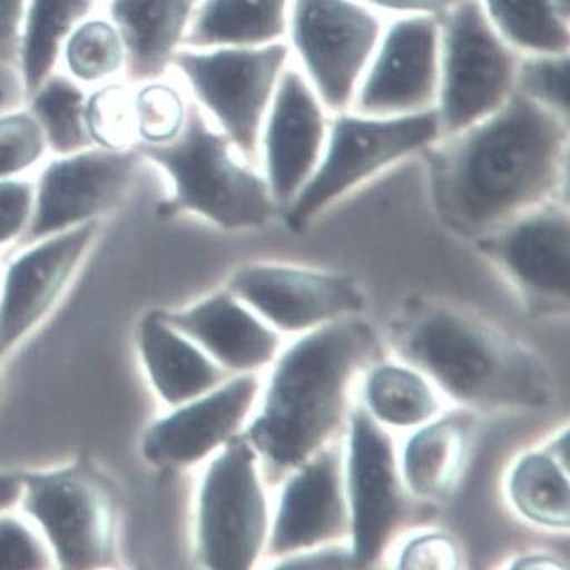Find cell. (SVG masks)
<instances>
[{
	"mask_svg": "<svg viewBox=\"0 0 570 570\" xmlns=\"http://www.w3.org/2000/svg\"><path fill=\"white\" fill-rule=\"evenodd\" d=\"M397 358L423 372L443 400L472 413L549 406L553 379L539 352L452 299L410 297L389 335Z\"/></svg>",
	"mask_w": 570,
	"mask_h": 570,
	"instance_id": "6da1fadb",
	"label": "cell"
},
{
	"mask_svg": "<svg viewBox=\"0 0 570 570\" xmlns=\"http://www.w3.org/2000/svg\"><path fill=\"white\" fill-rule=\"evenodd\" d=\"M567 118L514 90L459 139L439 180V204L456 232L488 235L549 203L567 151Z\"/></svg>",
	"mask_w": 570,
	"mask_h": 570,
	"instance_id": "7a4b0ae2",
	"label": "cell"
},
{
	"mask_svg": "<svg viewBox=\"0 0 570 570\" xmlns=\"http://www.w3.org/2000/svg\"><path fill=\"white\" fill-rule=\"evenodd\" d=\"M381 356V336L362 314L321 326L282 346L243 430L264 469L277 475L340 439L352 392Z\"/></svg>",
	"mask_w": 570,
	"mask_h": 570,
	"instance_id": "3957f363",
	"label": "cell"
},
{
	"mask_svg": "<svg viewBox=\"0 0 570 570\" xmlns=\"http://www.w3.org/2000/svg\"><path fill=\"white\" fill-rule=\"evenodd\" d=\"M225 132L209 128L203 112L189 107L186 126L165 145H135L141 158L167 170L174 183L168 213L189 210L225 229L261 228L281 209L267 180L236 160Z\"/></svg>",
	"mask_w": 570,
	"mask_h": 570,
	"instance_id": "277c9868",
	"label": "cell"
},
{
	"mask_svg": "<svg viewBox=\"0 0 570 570\" xmlns=\"http://www.w3.org/2000/svg\"><path fill=\"white\" fill-rule=\"evenodd\" d=\"M272 507L264 465L239 433L207 465L197 504V557L213 570H252L267 550Z\"/></svg>",
	"mask_w": 570,
	"mask_h": 570,
	"instance_id": "5b68a950",
	"label": "cell"
},
{
	"mask_svg": "<svg viewBox=\"0 0 570 570\" xmlns=\"http://www.w3.org/2000/svg\"><path fill=\"white\" fill-rule=\"evenodd\" d=\"M520 63L481 0H455L440 26L442 135H459L498 111L517 90Z\"/></svg>",
	"mask_w": 570,
	"mask_h": 570,
	"instance_id": "8992f818",
	"label": "cell"
},
{
	"mask_svg": "<svg viewBox=\"0 0 570 570\" xmlns=\"http://www.w3.org/2000/svg\"><path fill=\"white\" fill-rule=\"evenodd\" d=\"M442 135L436 109L401 116L340 115L316 170L285 207L294 232H303L330 204L400 158Z\"/></svg>",
	"mask_w": 570,
	"mask_h": 570,
	"instance_id": "52a82bcc",
	"label": "cell"
},
{
	"mask_svg": "<svg viewBox=\"0 0 570 570\" xmlns=\"http://www.w3.org/2000/svg\"><path fill=\"white\" fill-rule=\"evenodd\" d=\"M345 492L348 546L356 569L377 566L410 513L411 495L401 474L400 452L391 430L353 401L345 426Z\"/></svg>",
	"mask_w": 570,
	"mask_h": 570,
	"instance_id": "ba28073f",
	"label": "cell"
},
{
	"mask_svg": "<svg viewBox=\"0 0 570 570\" xmlns=\"http://www.w3.org/2000/svg\"><path fill=\"white\" fill-rule=\"evenodd\" d=\"M287 57L289 50L278 41L264 47L178 51L171 63L183 71L233 147L254 160Z\"/></svg>",
	"mask_w": 570,
	"mask_h": 570,
	"instance_id": "9c48e42d",
	"label": "cell"
},
{
	"mask_svg": "<svg viewBox=\"0 0 570 570\" xmlns=\"http://www.w3.org/2000/svg\"><path fill=\"white\" fill-rule=\"evenodd\" d=\"M289 24L321 102L345 111L377 50L381 19L355 0H293Z\"/></svg>",
	"mask_w": 570,
	"mask_h": 570,
	"instance_id": "30bf717a",
	"label": "cell"
},
{
	"mask_svg": "<svg viewBox=\"0 0 570 570\" xmlns=\"http://www.w3.org/2000/svg\"><path fill=\"white\" fill-rule=\"evenodd\" d=\"M21 499L63 569L109 563L115 552V495L92 469L76 465L28 475Z\"/></svg>",
	"mask_w": 570,
	"mask_h": 570,
	"instance_id": "8fae6325",
	"label": "cell"
},
{
	"mask_svg": "<svg viewBox=\"0 0 570 570\" xmlns=\"http://www.w3.org/2000/svg\"><path fill=\"white\" fill-rule=\"evenodd\" d=\"M226 289L281 335H304L365 307L364 291L350 275L284 262L243 264Z\"/></svg>",
	"mask_w": 570,
	"mask_h": 570,
	"instance_id": "7c38bea8",
	"label": "cell"
},
{
	"mask_svg": "<svg viewBox=\"0 0 570 570\" xmlns=\"http://www.w3.org/2000/svg\"><path fill=\"white\" fill-rule=\"evenodd\" d=\"M478 239L531 314H569L570 222L566 207L549 200Z\"/></svg>",
	"mask_w": 570,
	"mask_h": 570,
	"instance_id": "4fadbf2b",
	"label": "cell"
},
{
	"mask_svg": "<svg viewBox=\"0 0 570 570\" xmlns=\"http://www.w3.org/2000/svg\"><path fill=\"white\" fill-rule=\"evenodd\" d=\"M343 462L345 449L338 439L282 475L265 560L274 563L304 550L348 542Z\"/></svg>",
	"mask_w": 570,
	"mask_h": 570,
	"instance_id": "5bb4252c",
	"label": "cell"
},
{
	"mask_svg": "<svg viewBox=\"0 0 570 570\" xmlns=\"http://www.w3.org/2000/svg\"><path fill=\"white\" fill-rule=\"evenodd\" d=\"M141 155L87 148L47 165L35 187V207L22 242L35 243L96 222L125 197L135 180Z\"/></svg>",
	"mask_w": 570,
	"mask_h": 570,
	"instance_id": "9a60e30c",
	"label": "cell"
},
{
	"mask_svg": "<svg viewBox=\"0 0 570 570\" xmlns=\"http://www.w3.org/2000/svg\"><path fill=\"white\" fill-rule=\"evenodd\" d=\"M439 86L440 22L406 16L382 32L353 104L361 115H413L432 109Z\"/></svg>",
	"mask_w": 570,
	"mask_h": 570,
	"instance_id": "2e32d148",
	"label": "cell"
},
{
	"mask_svg": "<svg viewBox=\"0 0 570 570\" xmlns=\"http://www.w3.org/2000/svg\"><path fill=\"white\" fill-rule=\"evenodd\" d=\"M261 374L229 375L218 387L178 404L148 430L142 452L167 468H189L245 430L262 392Z\"/></svg>",
	"mask_w": 570,
	"mask_h": 570,
	"instance_id": "e0dca14e",
	"label": "cell"
},
{
	"mask_svg": "<svg viewBox=\"0 0 570 570\" xmlns=\"http://www.w3.org/2000/svg\"><path fill=\"white\" fill-rule=\"evenodd\" d=\"M323 106L309 80L301 71L285 68L261 139L265 180L282 210L306 186L325 150L328 128Z\"/></svg>",
	"mask_w": 570,
	"mask_h": 570,
	"instance_id": "ac0fdd59",
	"label": "cell"
},
{
	"mask_svg": "<svg viewBox=\"0 0 570 570\" xmlns=\"http://www.w3.org/2000/svg\"><path fill=\"white\" fill-rule=\"evenodd\" d=\"M97 228V222H89L48 236L12 262L0 297V356L14 348L50 309Z\"/></svg>",
	"mask_w": 570,
	"mask_h": 570,
	"instance_id": "d6986e66",
	"label": "cell"
},
{
	"mask_svg": "<svg viewBox=\"0 0 570 570\" xmlns=\"http://www.w3.org/2000/svg\"><path fill=\"white\" fill-rule=\"evenodd\" d=\"M228 374H261L282 348V335L228 289L186 311L160 313Z\"/></svg>",
	"mask_w": 570,
	"mask_h": 570,
	"instance_id": "ffe728a7",
	"label": "cell"
},
{
	"mask_svg": "<svg viewBox=\"0 0 570 570\" xmlns=\"http://www.w3.org/2000/svg\"><path fill=\"white\" fill-rule=\"evenodd\" d=\"M475 413L453 407L411 430L400 452L401 474L411 499L445 501L459 488L474 445Z\"/></svg>",
	"mask_w": 570,
	"mask_h": 570,
	"instance_id": "44dd1931",
	"label": "cell"
},
{
	"mask_svg": "<svg viewBox=\"0 0 570 570\" xmlns=\"http://www.w3.org/2000/svg\"><path fill=\"white\" fill-rule=\"evenodd\" d=\"M197 0H111L109 14L126 50V73L136 82L164 76L186 40Z\"/></svg>",
	"mask_w": 570,
	"mask_h": 570,
	"instance_id": "7402d4cb",
	"label": "cell"
},
{
	"mask_svg": "<svg viewBox=\"0 0 570 570\" xmlns=\"http://www.w3.org/2000/svg\"><path fill=\"white\" fill-rule=\"evenodd\" d=\"M507 494L514 513L531 527L567 533L570 527L569 428L511 465Z\"/></svg>",
	"mask_w": 570,
	"mask_h": 570,
	"instance_id": "603a6c76",
	"label": "cell"
},
{
	"mask_svg": "<svg viewBox=\"0 0 570 570\" xmlns=\"http://www.w3.org/2000/svg\"><path fill=\"white\" fill-rule=\"evenodd\" d=\"M138 342L155 387L175 406L218 387L232 375L193 340L168 325L160 313L142 320Z\"/></svg>",
	"mask_w": 570,
	"mask_h": 570,
	"instance_id": "cb8c5ba5",
	"label": "cell"
},
{
	"mask_svg": "<svg viewBox=\"0 0 570 570\" xmlns=\"http://www.w3.org/2000/svg\"><path fill=\"white\" fill-rule=\"evenodd\" d=\"M358 401L387 430H414L439 416L445 400L423 372L401 358H384L368 365L362 375Z\"/></svg>",
	"mask_w": 570,
	"mask_h": 570,
	"instance_id": "d4e9b609",
	"label": "cell"
},
{
	"mask_svg": "<svg viewBox=\"0 0 570 570\" xmlns=\"http://www.w3.org/2000/svg\"><path fill=\"white\" fill-rule=\"evenodd\" d=\"M289 11L291 0H206L194 12L186 40L200 50L278 43Z\"/></svg>",
	"mask_w": 570,
	"mask_h": 570,
	"instance_id": "484cf974",
	"label": "cell"
},
{
	"mask_svg": "<svg viewBox=\"0 0 570 570\" xmlns=\"http://www.w3.org/2000/svg\"><path fill=\"white\" fill-rule=\"evenodd\" d=\"M94 8L96 0H29L18 55L28 99L53 73L68 36Z\"/></svg>",
	"mask_w": 570,
	"mask_h": 570,
	"instance_id": "4316f807",
	"label": "cell"
},
{
	"mask_svg": "<svg viewBox=\"0 0 570 570\" xmlns=\"http://www.w3.org/2000/svg\"><path fill=\"white\" fill-rule=\"evenodd\" d=\"M504 40L530 55L569 53V16L556 0H481Z\"/></svg>",
	"mask_w": 570,
	"mask_h": 570,
	"instance_id": "83f0119b",
	"label": "cell"
},
{
	"mask_svg": "<svg viewBox=\"0 0 570 570\" xmlns=\"http://www.w3.org/2000/svg\"><path fill=\"white\" fill-rule=\"evenodd\" d=\"M87 96L77 82L51 73L31 102V115L40 122L48 148L55 154L71 155L94 147L86 125Z\"/></svg>",
	"mask_w": 570,
	"mask_h": 570,
	"instance_id": "f1b7e54d",
	"label": "cell"
},
{
	"mask_svg": "<svg viewBox=\"0 0 570 570\" xmlns=\"http://www.w3.org/2000/svg\"><path fill=\"white\" fill-rule=\"evenodd\" d=\"M63 57L73 79L96 83L111 79L125 67L126 50L112 22L89 19L80 22L68 36Z\"/></svg>",
	"mask_w": 570,
	"mask_h": 570,
	"instance_id": "f546056e",
	"label": "cell"
},
{
	"mask_svg": "<svg viewBox=\"0 0 570 570\" xmlns=\"http://www.w3.org/2000/svg\"><path fill=\"white\" fill-rule=\"evenodd\" d=\"M86 125L92 145L126 150L138 139L135 94L122 83H107L86 100Z\"/></svg>",
	"mask_w": 570,
	"mask_h": 570,
	"instance_id": "4dcf8cb0",
	"label": "cell"
},
{
	"mask_svg": "<svg viewBox=\"0 0 570 570\" xmlns=\"http://www.w3.org/2000/svg\"><path fill=\"white\" fill-rule=\"evenodd\" d=\"M138 138L148 145L174 141L186 126L187 109L175 87L151 80L135 94Z\"/></svg>",
	"mask_w": 570,
	"mask_h": 570,
	"instance_id": "1f68e13d",
	"label": "cell"
},
{
	"mask_svg": "<svg viewBox=\"0 0 570 570\" xmlns=\"http://www.w3.org/2000/svg\"><path fill=\"white\" fill-rule=\"evenodd\" d=\"M47 138L31 112L0 116V178H11L43 158Z\"/></svg>",
	"mask_w": 570,
	"mask_h": 570,
	"instance_id": "d6a6232c",
	"label": "cell"
},
{
	"mask_svg": "<svg viewBox=\"0 0 570 570\" xmlns=\"http://www.w3.org/2000/svg\"><path fill=\"white\" fill-rule=\"evenodd\" d=\"M567 53L531 55L521 61L517 89L567 118Z\"/></svg>",
	"mask_w": 570,
	"mask_h": 570,
	"instance_id": "836d02e7",
	"label": "cell"
},
{
	"mask_svg": "<svg viewBox=\"0 0 570 570\" xmlns=\"http://www.w3.org/2000/svg\"><path fill=\"white\" fill-rule=\"evenodd\" d=\"M462 549L449 531L420 530L410 534L396 553L394 567L401 570H459Z\"/></svg>",
	"mask_w": 570,
	"mask_h": 570,
	"instance_id": "e575fe53",
	"label": "cell"
},
{
	"mask_svg": "<svg viewBox=\"0 0 570 570\" xmlns=\"http://www.w3.org/2000/svg\"><path fill=\"white\" fill-rule=\"evenodd\" d=\"M40 539L16 518L0 517V570L45 569L50 566Z\"/></svg>",
	"mask_w": 570,
	"mask_h": 570,
	"instance_id": "d590c367",
	"label": "cell"
},
{
	"mask_svg": "<svg viewBox=\"0 0 570 570\" xmlns=\"http://www.w3.org/2000/svg\"><path fill=\"white\" fill-rule=\"evenodd\" d=\"M35 207V186L19 178H0V246L28 228Z\"/></svg>",
	"mask_w": 570,
	"mask_h": 570,
	"instance_id": "8d00e7d4",
	"label": "cell"
},
{
	"mask_svg": "<svg viewBox=\"0 0 570 570\" xmlns=\"http://www.w3.org/2000/svg\"><path fill=\"white\" fill-rule=\"evenodd\" d=\"M275 569H356L348 542L304 550L271 563Z\"/></svg>",
	"mask_w": 570,
	"mask_h": 570,
	"instance_id": "74e56055",
	"label": "cell"
},
{
	"mask_svg": "<svg viewBox=\"0 0 570 570\" xmlns=\"http://www.w3.org/2000/svg\"><path fill=\"white\" fill-rule=\"evenodd\" d=\"M26 0H0V63L18 58Z\"/></svg>",
	"mask_w": 570,
	"mask_h": 570,
	"instance_id": "f35d334b",
	"label": "cell"
},
{
	"mask_svg": "<svg viewBox=\"0 0 570 570\" xmlns=\"http://www.w3.org/2000/svg\"><path fill=\"white\" fill-rule=\"evenodd\" d=\"M367 4L384 11L401 12L406 16L445 14L455 0H365Z\"/></svg>",
	"mask_w": 570,
	"mask_h": 570,
	"instance_id": "ab89813d",
	"label": "cell"
},
{
	"mask_svg": "<svg viewBox=\"0 0 570 570\" xmlns=\"http://www.w3.org/2000/svg\"><path fill=\"white\" fill-rule=\"evenodd\" d=\"M567 563L559 556L547 552H527L513 557L510 569L521 570H566Z\"/></svg>",
	"mask_w": 570,
	"mask_h": 570,
	"instance_id": "60d3db41",
	"label": "cell"
},
{
	"mask_svg": "<svg viewBox=\"0 0 570 570\" xmlns=\"http://www.w3.org/2000/svg\"><path fill=\"white\" fill-rule=\"evenodd\" d=\"M24 489V478L16 474H0V513L18 503Z\"/></svg>",
	"mask_w": 570,
	"mask_h": 570,
	"instance_id": "b9f144b4",
	"label": "cell"
},
{
	"mask_svg": "<svg viewBox=\"0 0 570 570\" xmlns=\"http://www.w3.org/2000/svg\"><path fill=\"white\" fill-rule=\"evenodd\" d=\"M556 4L559 6L563 14L569 16V0H556Z\"/></svg>",
	"mask_w": 570,
	"mask_h": 570,
	"instance_id": "7bdbcfd3",
	"label": "cell"
}]
</instances>
